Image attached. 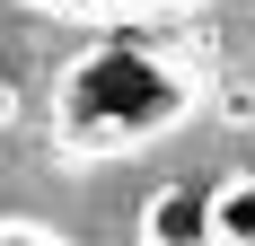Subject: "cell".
Wrapping results in <instances>:
<instances>
[{"instance_id": "obj_1", "label": "cell", "mask_w": 255, "mask_h": 246, "mask_svg": "<svg viewBox=\"0 0 255 246\" xmlns=\"http://www.w3.org/2000/svg\"><path fill=\"white\" fill-rule=\"evenodd\" d=\"M203 106V71L185 62V53H158V44H115L79 53L62 88H53V123H62V149L79 158H106V149H150L167 141L185 115Z\"/></svg>"}, {"instance_id": "obj_4", "label": "cell", "mask_w": 255, "mask_h": 246, "mask_svg": "<svg viewBox=\"0 0 255 246\" xmlns=\"http://www.w3.org/2000/svg\"><path fill=\"white\" fill-rule=\"evenodd\" d=\"M211 115L229 123V132H247V123H255V79H220V97H211Z\"/></svg>"}, {"instance_id": "obj_3", "label": "cell", "mask_w": 255, "mask_h": 246, "mask_svg": "<svg viewBox=\"0 0 255 246\" xmlns=\"http://www.w3.org/2000/svg\"><path fill=\"white\" fill-rule=\"evenodd\" d=\"M211 246H255V167H229L220 185H203Z\"/></svg>"}, {"instance_id": "obj_6", "label": "cell", "mask_w": 255, "mask_h": 246, "mask_svg": "<svg viewBox=\"0 0 255 246\" xmlns=\"http://www.w3.org/2000/svg\"><path fill=\"white\" fill-rule=\"evenodd\" d=\"M26 115V97H18V88H9V79H0V132H9V123H18Z\"/></svg>"}, {"instance_id": "obj_2", "label": "cell", "mask_w": 255, "mask_h": 246, "mask_svg": "<svg viewBox=\"0 0 255 246\" xmlns=\"http://www.w3.org/2000/svg\"><path fill=\"white\" fill-rule=\"evenodd\" d=\"M132 238H141V246H211V211H203L194 185H158V194L141 202Z\"/></svg>"}, {"instance_id": "obj_5", "label": "cell", "mask_w": 255, "mask_h": 246, "mask_svg": "<svg viewBox=\"0 0 255 246\" xmlns=\"http://www.w3.org/2000/svg\"><path fill=\"white\" fill-rule=\"evenodd\" d=\"M0 246H62L53 220H0Z\"/></svg>"}]
</instances>
